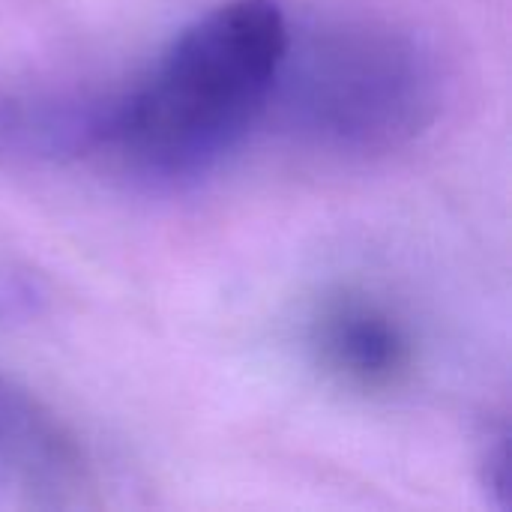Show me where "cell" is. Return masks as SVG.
Instances as JSON below:
<instances>
[{
  "label": "cell",
  "instance_id": "obj_1",
  "mask_svg": "<svg viewBox=\"0 0 512 512\" xmlns=\"http://www.w3.org/2000/svg\"><path fill=\"white\" fill-rule=\"evenodd\" d=\"M288 33L279 0H225L198 15L123 90L111 156L159 186L210 174L267 114Z\"/></svg>",
  "mask_w": 512,
  "mask_h": 512
},
{
  "label": "cell",
  "instance_id": "obj_2",
  "mask_svg": "<svg viewBox=\"0 0 512 512\" xmlns=\"http://www.w3.org/2000/svg\"><path fill=\"white\" fill-rule=\"evenodd\" d=\"M300 141L330 153H390L432 126L441 108L435 57L381 24H318L288 33L267 111Z\"/></svg>",
  "mask_w": 512,
  "mask_h": 512
},
{
  "label": "cell",
  "instance_id": "obj_3",
  "mask_svg": "<svg viewBox=\"0 0 512 512\" xmlns=\"http://www.w3.org/2000/svg\"><path fill=\"white\" fill-rule=\"evenodd\" d=\"M117 93H0V162H75L111 153Z\"/></svg>",
  "mask_w": 512,
  "mask_h": 512
},
{
  "label": "cell",
  "instance_id": "obj_4",
  "mask_svg": "<svg viewBox=\"0 0 512 512\" xmlns=\"http://www.w3.org/2000/svg\"><path fill=\"white\" fill-rule=\"evenodd\" d=\"M318 363L342 384L381 393L411 369V339L402 321L366 294H339L321 303L309 330Z\"/></svg>",
  "mask_w": 512,
  "mask_h": 512
}]
</instances>
